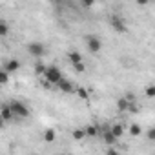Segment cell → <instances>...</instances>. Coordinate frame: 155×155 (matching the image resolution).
Segmentation results:
<instances>
[{"label":"cell","instance_id":"cb8c5ba5","mask_svg":"<svg viewBox=\"0 0 155 155\" xmlns=\"http://www.w3.org/2000/svg\"><path fill=\"white\" fill-rule=\"evenodd\" d=\"M93 4H95V0H82V6L84 8H91Z\"/></svg>","mask_w":155,"mask_h":155},{"label":"cell","instance_id":"8992f818","mask_svg":"<svg viewBox=\"0 0 155 155\" xmlns=\"http://www.w3.org/2000/svg\"><path fill=\"white\" fill-rule=\"evenodd\" d=\"M0 115H2V122H9V120L15 119V113H13V110H11L9 104H4V106H2V111H0Z\"/></svg>","mask_w":155,"mask_h":155},{"label":"cell","instance_id":"5b68a950","mask_svg":"<svg viewBox=\"0 0 155 155\" xmlns=\"http://www.w3.org/2000/svg\"><path fill=\"white\" fill-rule=\"evenodd\" d=\"M57 88H58L62 93H75V91H77L75 86H73V82H69L68 79H62V81L57 84Z\"/></svg>","mask_w":155,"mask_h":155},{"label":"cell","instance_id":"e0dca14e","mask_svg":"<svg viewBox=\"0 0 155 155\" xmlns=\"http://www.w3.org/2000/svg\"><path fill=\"white\" fill-rule=\"evenodd\" d=\"M71 135H73V139H75V140H82V139L86 137V130H73V133H71Z\"/></svg>","mask_w":155,"mask_h":155},{"label":"cell","instance_id":"52a82bcc","mask_svg":"<svg viewBox=\"0 0 155 155\" xmlns=\"http://www.w3.org/2000/svg\"><path fill=\"white\" fill-rule=\"evenodd\" d=\"M111 28H113L117 33H126V31H128L126 24H124L122 18H119V17H113V18H111Z\"/></svg>","mask_w":155,"mask_h":155},{"label":"cell","instance_id":"44dd1931","mask_svg":"<svg viewBox=\"0 0 155 155\" xmlns=\"http://www.w3.org/2000/svg\"><path fill=\"white\" fill-rule=\"evenodd\" d=\"M146 139H148V140H151V142H155V126H153V128H150V130L146 131Z\"/></svg>","mask_w":155,"mask_h":155},{"label":"cell","instance_id":"3957f363","mask_svg":"<svg viewBox=\"0 0 155 155\" xmlns=\"http://www.w3.org/2000/svg\"><path fill=\"white\" fill-rule=\"evenodd\" d=\"M86 46H88L90 53H99L102 49V40L97 35H88L86 37Z\"/></svg>","mask_w":155,"mask_h":155},{"label":"cell","instance_id":"ffe728a7","mask_svg":"<svg viewBox=\"0 0 155 155\" xmlns=\"http://www.w3.org/2000/svg\"><path fill=\"white\" fill-rule=\"evenodd\" d=\"M75 93H77V95H79V99H82V101H86V99L90 97V93H88V91H86L84 88H79V90H77V91H75Z\"/></svg>","mask_w":155,"mask_h":155},{"label":"cell","instance_id":"277c9868","mask_svg":"<svg viewBox=\"0 0 155 155\" xmlns=\"http://www.w3.org/2000/svg\"><path fill=\"white\" fill-rule=\"evenodd\" d=\"M28 53H29L31 57L40 58V57L46 55V46H44L42 42H29V44H28Z\"/></svg>","mask_w":155,"mask_h":155},{"label":"cell","instance_id":"9a60e30c","mask_svg":"<svg viewBox=\"0 0 155 155\" xmlns=\"http://www.w3.org/2000/svg\"><path fill=\"white\" fill-rule=\"evenodd\" d=\"M130 104H131V102H130L126 97H120V99L117 101V108H119V110H128V108H130Z\"/></svg>","mask_w":155,"mask_h":155},{"label":"cell","instance_id":"2e32d148","mask_svg":"<svg viewBox=\"0 0 155 155\" xmlns=\"http://www.w3.org/2000/svg\"><path fill=\"white\" fill-rule=\"evenodd\" d=\"M84 130H86V137H97V135H99V128L93 126V124H90V126L84 128Z\"/></svg>","mask_w":155,"mask_h":155},{"label":"cell","instance_id":"ac0fdd59","mask_svg":"<svg viewBox=\"0 0 155 155\" xmlns=\"http://www.w3.org/2000/svg\"><path fill=\"white\" fill-rule=\"evenodd\" d=\"M144 95H146L148 99H155V84H150V86H146V90H144Z\"/></svg>","mask_w":155,"mask_h":155},{"label":"cell","instance_id":"7c38bea8","mask_svg":"<svg viewBox=\"0 0 155 155\" xmlns=\"http://www.w3.org/2000/svg\"><path fill=\"white\" fill-rule=\"evenodd\" d=\"M110 130H111V131H113V133H115V135H117L119 139H120V137H122V133H124V126H122L120 122H117V124L110 126Z\"/></svg>","mask_w":155,"mask_h":155},{"label":"cell","instance_id":"6da1fadb","mask_svg":"<svg viewBox=\"0 0 155 155\" xmlns=\"http://www.w3.org/2000/svg\"><path fill=\"white\" fill-rule=\"evenodd\" d=\"M9 106H11V110H13V113H15V119H28V117L31 115L29 108H28L22 101H11Z\"/></svg>","mask_w":155,"mask_h":155},{"label":"cell","instance_id":"9c48e42d","mask_svg":"<svg viewBox=\"0 0 155 155\" xmlns=\"http://www.w3.org/2000/svg\"><path fill=\"white\" fill-rule=\"evenodd\" d=\"M117 139H119V137H117L111 130H108V131H104V133H102V140H104L106 144H115V142H117Z\"/></svg>","mask_w":155,"mask_h":155},{"label":"cell","instance_id":"5bb4252c","mask_svg":"<svg viewBox=\"0 0 155 155\" xmlns=\"http://www.w3.org/2000/svg\"><path fill=\"white\" fill-rule=\"evenodd\" d=\"M8 81H9V71H8L6 68H2V71H0V84L6 86V84H8Z\"/></svg>","mask_w":155,"mask_h":155},{"label":"cell","instance_id":"4fadbf2b","mask_svg":"<svg viewBox=\"0 0 155 155\" xmlns=\"http://www.w3.org/2000/svg\"><path fill=\"white\" fill-rule=\"evenodd\" d=\"M140 133H142L140 124H137V122H135V124H131V126H130V135H131V137H139Z\"/></svg>","mask_w":155,"mask_h":155},{"label":"cell","instance_id":"7402d4cb","mask_svg":"<svg viewBox=\"0 0 155 155\" xmlns=\"http://www.w3.org/2000/svg\"><path fill=\"white\" fill-rule=\"evenodd\" d=\"M8 35V22H0V37H6Z\"/></svg>","mask_w":155,"mask_h":155},{"label":"cell","instance_id":"d4e9b609","mask_svg":"<svg viewBox=\"0 0 155 155\" xmlns=\"http://www.w3.org/2000/svg\"><path fill=\"white\" fill-rule=\"evenodd\" d=\"M135 2H137V6H148L150 0H135Z\"/></svg>","mask_w":155,"mask_h":155},{"label":"cell","instance_id":"ba28073f","mask_svg":"<svg viewBox=\"0 0 155 155\" xmlns=\"http://www.w3.org/2000/svg\"><path fill=\"white\" fill-rule=\"evenodd\" d=\"M4 68H6L9 73H15V71H18V69H20V62H18L17 58H9V60L4 64Z\"/></svg>","mask_w":155,"mask_h":155},{"label":"cell","instance_id":"603a6c76","mask_svg":"<svg viewBox=\"0 0 155 155\" xmlns=\"http://www.w3.org/2000/svg\"><path fill=\"white\" fill-rule=\"evenodd\" d=\"M73 68H75V71H77V73H84V69H86L84 62H77V64H73Z\"/></svg>","mask_w":155,"mask_h":155},{"label":"cell","instance_id":"7a4b0ae2","mask_svg":"<svg viewBox=\"0 0 155 155\" xmlns=\"http://www.w3.org/2000/svg\"><path fill=\"white\" fill-rule=\"evenodd\" d=\"M44 79L46 81H49L53 86H57L64 77H62V71L57 68V66H48V69H46V73H44Z\"/></svg>","mask_w":155,"mask_h":155},{"label":"cell","instance_id":"d6986e66","mask_svg":"<svg viewBox=\"0 0 155 155\" xmlns=\"http://www.w3.org/2000/svg\"><path fill=\"white\" fill-rule=\"evenodd\" d=\"M46 69H48L46 64H42V62H37V64H35V73H37V75H44Z\"/></svg>","mask_w":155,"mask_h":155},{"label":"cell","instance_id":"8fae6325","mask_svg":"<svg viewBox=\"0 0 155 155\" xmlns=\"http://www.w3.org/2000/svg\"><path fill=\"white\" fill-rule=\"evenodd\" d=\"M55 139H57V131H55V130H46V131H44V140H46L48 144L55 142Z\"/></svg>","mask_w":155,"mask_h":155},{"label":"cell","instance_id":"30bf717a","mask_svg":"<svg viewBox=\"0 0 155 155\" xmlns=\"http://www.w3.org/2000/svg\"><path fill=\"white\" fill-rule=\"evenodd\" d=\"M68 60H69L71 64H77V62H82V55H81L79 51H71V53H68Z\"/></svg>","mask_w":155,"mask_h":155}]
</instances>
